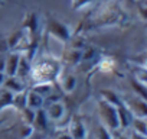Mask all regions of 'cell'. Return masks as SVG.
Returning a JSON list of instances; mask_svg holds the SVG:
<instances>
[{"label":"cell","instance_id":"1","mask_svg":"<svg viewBox=\"0 0 147 139\" xmlns=\"http://www.w3.org/2000/svg\"><path fill=\"white\" fill-rule=\"evenodd\" d=\"M62 71V62L49 55H43L36 61H32V68L29 78L33 84L38 83H55Z\"/></svg>","mask_w":147,"mask_h":139},{"label":"cell","instance_id":"2","mask_svg":"<svg viewBox=\"0 0 147 139\" xmlns=\"http://www.w3.org/2000/svg\"><path fill=\"white\" fill-rule=\"evenodd\" d=\"M98 114H100V120L104 126H107L111 132L118 130V116H117V106L107 103L105 100H100L98 102Z\"/></svg>","mask_w":147,"mask_h":139},{"label":"cell","instance_id":"3","mask_svg":"<svg viewBox=\"0 0 147 139\" xmlns=\"http://www.w3.org/2000/svg\"><path fill=\"white\" fill-rule=\"evenodd\" d=\"M46 32L53 36L55 39H58L62 44H66L71 39V29L68 25H65L63 22L55 19V18H49L48 23H46Z\"/></svg>","mask_w":147,"mask_h":139},{"label":"cell","instance_id":"4","mask_svg":"<svg viewBox=\"0 0 147 139\" xmlns=\"http://www.w3.org/2000/svg\"><path fill=\"white\" fill-rule=\"evenodd\" d=\"M121 102H123V104L131 112L133 116H136V117H146V116H147L146 99H141V97H138V96L134 94V96L130 97V99H125V100L121 99Z\"/></svg>","mask_w":147,"mask_h":139},{"label":"cell","instance_id":"5","mask_svg":"<svg viewBox=\"0 0 147 139\" xmlns=\"http://www.w3.org/2000/svg\"><path fill=\"white\" fill-rule=\"evenodd\" d=\"M49 122H59L63 119L65 116V104L62 100H56V102H52V103H46V106L43 107Z\"/></svg>","mask_w":147,"mask_h":139},{"label":"cell","instance_id":"6","mask_svg":"<svg viewBox=\"0 0 147 139\" xmlns=\"http://www.w3.org/2000/svg\"><path fill=\"white\" fill-rule=\"evenodd\" d=\"M66 130L72 139H88V129L80 117H72Z\"/></svg>","mask_w":147,"mask_h":139},{"label":"cell","instance_id":"7","mask_svg":"<svg viewBox=\"0 0 147 139\" xmlns=\"http://www.w3.org/2000/svg\"><path fill=\"white\" fill-rule=\"evenodd\" d=\"M56 81L59 84V89L63 93H66V94L74 93V91H75V89H77V86H78L77 77L74 76V74H71V73H62L61 71V74L58 76Z\"/></svg>","mask_w":147,"mask_h":139},{"label":"cell","instance_id":"8","mask_svg":"<svg viewBox=\"0 0 147 139\" xmlns=\"http://www.w3.org/2000/svg\"><path fill=\"white\" fill-rule=\"evenodd\" d=\"M19 58H20V52L19 51H10L5 57V71L3 73L6 74V77L16 76L18 65H19Z\"/></svg>","mask_w":147,"mask_h":139},{"label":"cell","instance_id":"9","mask_svg":"<svg viewBox=\"0 0 147 139\" xmlns=\"http://www.w3.org/2000/svg\"><path fill=\"white\" fill-rule=\"evenodd\" d=\"M30 68H32V61L23 54L20 52V58H19V65H18V71H16V76L26 81L29 78V74H30Z\"/></svg>","mask_w":147,"mask_h":139},{"label":"cell","instance_id":"10","mask_svg":"<svg viewBox=\"0 0 147 139\" xmlns=\"http://www.w3.org/2000/svg\"><path fill=\"white\" fill-rule=\"evenodd\" d=\"M117 116H118V126H120V129H128L130 123H131V119H133V114L123 104V102H121L120 106H117Z\"/></svg>","mask_w":147,"mask_h":139},{"label":"cell","instance_id":"11","mask_svg":"<svg viewBox=\"0 0 147 139\" xmlns=\"http://www.w3.org/2000/svg\"><path fill=\"white\" fill-rule=\"evenodd\" d=\"M38 26H39V20H38V15L36 13H28L25 20H23V29L28 32V35L33 39V36L38 32Z\"/></svg>","mask_w":147,"mask_h":139},{"label":"cell","instance_id":"12","mask_svg":"<svg viewBox=\"0 0 147 139\" xmlns=\"http://www.w3.org/2000/svg\"><path fill=\"white\" fill-rule=\"evenodd\" d=\"M45 106V99L38 94L36 91H33L32 89L28 90V97H26V107L32 109V110H39Z\"/></svg>","mask_w":147,"mask_h":139},{"label":"cell","instance_id":"13","mask_svg":"<svg viewBox=\"0 0 147 139\" xmlns=\"http://www.w3.org/2000/svg\"><path fill=\"white\" fill-rule=\"evenodd\" d=\"M3 87L7 89V90L12 91V93H19V91H22V90H26L25 81L20 80L18 76L6 77V78H5V83H3Z\"/></svg>","mask_w":147,"mask_h":139},{"label":"cell","instance_id":"14","mask_svg":"<svg viewBox=\"0 0 147 139\" xmlns=\"http://www.w3.org/2000/svg\"><path fill=\"white\" fill-rule=\"evenodd\" d=\"M82 49H78V48H69L63 52V59L71 64V65H75L78 64L81 59H82Z\"/></svg>","mask_w":147,"mask_h":139},{"label":"cell","instance_id":"15","mask_svg":"<svg viewBox=\"0 0 147 139\" xmlns=\"http://www.w3.org/2000/svg\"><path fill=\"white\" fill-rule=\"evenodd\" d=\"M92 139H114V136L113 132L100 122L92 129Z\"/></svg>","mask_w":147,"mask_h":139},{"label":"cell","instance_id":"16","mask_svg":"<svg viewBox=\"0 0 147 139\" xmlns=\"http://www.w3.org/2000/svg\"><path fill=\"white\" fill-rule=\"evenodd\" d=\"M100 96L102 100H105L107 103L110 104H114V106H120L121 104V97L114 91V90H110V89H104L100 91Z\"/></svg>","mask_w":147,"mask_h":139},{"label":"cell","instance_id":"17","mask_svg":"<svg viewBox=\"0 0 147 139\" xmlns=\"http://www.w3.org/2000/svg\"><path fill=\"white\" fill-rule=\"evenodd\" d=\"M32 90L36 91L38 94H40L43 99H46L48 96H51L53 91V83H38L32 86Z\"/></svg>","mask_w":147,"mask_h":139},{"label":"cell","instance_id":"18","mask_svg":"<svg viewBox=\"0 0 147 139\" xmlns=\"http://www.w3.org/2000/svg\"><path fill=\"white\" fill-rule=\"evenodd\" d=\"M26 97H28V90H22L19 93H13V99H12V106L15 109H18L19 112L23 110L26 107Z\"/></svg>","mask_w":147,"mask_h":139},{"label":"cell","instance_id":"19","mask_svg":"<svg viewBox=\"0 0 147 139\" xmlns=\"http://www.w3.org/2000/svg\"><path fill=\"white\" fill-rule=\"evenodd\" d=\"M130 127L134 132H138L141 135H147V122H146V117H136V116H133L131 123H130Z\"/></svg>","mask_w":147,"mask_h":139},{"label":"cell","instance_id":"20","mask_svg":"<svg viewBox=\"0 0 147 139\" xmlns=\"http://www.w3.org/2000/svg\"><path fill=\"white\" fill-rule=\"evenodd\" d=\"M48 123H49V119H48V116H46L43 107L39 109V110H36V112H35V120H33L32 125H35V126L39 127V129H46V127H48Z\"/></svg>","mask_w":147,"mask_h":139},{"label":"cell","instance_id":"21","mask_svg":"<svg viewBox=\"0 0 147 139\" xmlns=\"http://www.w3.org/2000/svg\"><path fill=\"white\" fill-rule=\"evenodd\" d=\"M12 99H13L12 91H9L5 87H0V112L9 106H12Z\"/></svg>","mask_w":147,"mask_h":139},{"label":"cell","instance_id":"22","mask_svg":"<svg viewBox=\"0 0 147 139\" xmlns=\"http://www.w3.org/2000/svg\"><path fill=\"white\" fill-rule=\"evenodd\" d=\"M32 135H33V125L23 122V125L19 129V138L20 139H29Z\"/></svg>","mask_w":147,"mask_h":139},{"label":"cell","instance_id":"23","mask_svg":"<svg viewBox=\"0 0 147 139\" xmlns=\"http://www.w3.org/2000/svg\"><path fill=\"white\" fill-rule=\"evenodd\" d=\"M35 112H36V110H32V109H29V107H25L23 110H20V113L23 114V122L32 125L33 120H35Z\"/></svg>","mask_w":147,"mask_h":139},{"label":"cell","instance_id":"24","mask_svg":"<svg viewBox=\"0 0 147 139\" xmlns=\"http://www.w3.org/2000/svg\"><path fill=\"white\" fill-rule=\"evenodd\" d=\"M91 2L92 0H71V6L74 10H81V9L90 6Z\"/></svg>","mask_w":147,"mask_h":139},{"label":"cell","instance_id":"25","mask_svg":"<svg viewBox=\"0 0 147 139\" xmlns=\"http://www.w3.org/2000/svg\"><path fill=\"white\" fill-rule=\"evenodd\" d=\"M100 67H101L102 71H110V70H113V67H114V62L110 61V59H104Z\"/></svg>","mask_w":147,"mask_h":139},{"label":"cell","instance_id":"26","mask_svg":"<svg viewBox=\"0 0 147 139\" xmlns=\"http://www.w3.org/2000/svg\"><path fill=\"white\" fill-rule=\"evenodd\" d=\"M9 51V45H7V39L3 38L2 35H0V52H6Z\"/></svg>","mask_w":147,"mask_h":139},{"label":"cell","instance_id":"27","mask_svg":"<svg viewBox=\"0 0 147 139\" xmlns=\"http://www.w3.org/2000/svg\"><path fill=\"white\" fill-rule=\"evenodd\" d=\"M128 139H147V135H141L138 132L131 130V133L128 135Z\"/></svg>","mask_w":147,"mask_h":139},{"label":"cell","instance_id":"28","mask_svg":"<svg viewBox=\"0 0 147 139\" xmlns=\"http://www.w3.org/2000/svg\"><path fill=\"white\" fill-rule=\"evenodd\" d=\"M53 139H72V138H71V135L68 133V130H63V132L58 133Z\"/></svg>","mask_w":147,"mask_h":139},{"label":"cell","instance_id":"29","mask_svg":"<svg viewBox=\"0 0 147 139\" xmlns=\"http://www.w3.org/2000/svg\"><path fill=\"white\" fill-rule=\"evenodd\" d=\"M5 78H6V74L3 71H0V87H3V83H5Z\"/></svg>","mask_w":147,"mask_h":139},{"label":"cell","instance_id":"30","mask_svg":"<svg viewBox=\"0 0 147 139\" xmlns=\"http://www.w3.org/2000/svg\"><path fill=\"white\" fill-rule=\"evenodd\" d=\"M0 71H5V57L0 55Z\"/></svg>","mask_w":147,"mask_h":139},{"label":"cell","instance_id":"31","mask_svg":"<svg viewBox=\"0 0 147 139\" xmlns=\"http://www.w3.org/2000/svg\"><path fill=\"white\" fill-rule=\"evenodd\" d=\"M117 139H128V136L127 135H120V136H117Z\"/></svg>","mask_w":147,"mask_h":139},{"label":"cell","instance_id":"32","mask_svg":"<svg viewBox=\"0 0 147 139\" xmlns=\"http://www.w3.org/2000/svg\"><path fill=\"white\" fill-rule=\"evenodd\" d=\"M3 5V0H0V6H2Z\"/></svg>","mask_w":147,"mask_h":139},{"label":"cell","instance_id":"33","mask_svg":"<svg viewBox=\"0 0 147 139\" xmlns=\"http://www.w3.org/2000/svg\"><path fill=\"white\" fill-rule=\"evenodd\" d=\"M43 139H51V138H43Z\"/></svg>","mask_w":147,"mask_h":139}]
</instances>
